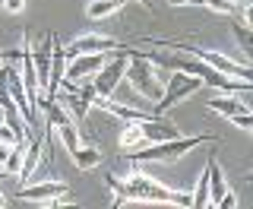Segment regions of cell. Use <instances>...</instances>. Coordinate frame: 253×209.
<instances>
[{"label":"cell","instance_id":"1","mask_svg":"<svg viewBox=\"0 0 253 209\" xmlns=\"http://www.w3.org/2000/svg\"><path fill=\"white\" fill-rule=\"evenodd\" d=\"M215 140L212 133H196V136H174V140H165V143H142L139 149H133L126 158H133L136 165H146V162H177V158L190 156L200 143H209Z\"/></svg>","mask_w":253,"mask_h":209},{"label":"cell","instance_id":"2","mask_svg":"<svg viewBox=\"0 0 253 209\" xmlns=\"http://www.w3.org/2000/svg\"><path fill=\"white\" fill-rule=\"evenodd\" d=\"M200 89H203V79L200 76L177 70V73L168 79V86H162V95H158V102H155V114H168V111H174L184 99L196 95Z\"/></svg>","mask_w":253,"mask_h":209},{"label":"cell","instance_id":"3","mask_svg":"<svg viewBox=\"0 0 253 209\" xmlns=\"http://www.w3.org/2000/svg\"><path fill=\"white\" fill-rule=\"evenodd\" d=\"M111 54H114V57L105 60L92 76V89H95V95H101V99H111L114 89L124 83V70H126V60H130V51H124L121 45H117Z\"/></svg>","mask_w":253,"mask_h":209},{"label":"cell","instance_id":"4","mask_svg":"<svg viewBox=\"0 0 253 209\" xmlns=\"http://www.w3.org/2000/svg\"><path fill=\"white\" fill-rule=\"evenodd\" d=\"M184 51L190 54V57H196V60L209 63L212 70H218V73H225V76L253 79V73H250L247 63H244V60H234L231 54H225V51H215V48H203V51H196V48H184Z\"/></svg>","mask_w":253,"mask_h":209},{"label":"cell","instance_id":"5","mask_svg":"<svg viewBox=\"0 0 253 209\" xmlns=\"http://www.w3.org/2000/svg\"><path fill=\"white\" fill-rule=\"evenodd\" d=\"M108 60V54L95 51V54H70L67 57V70H63V79H73V83H83V79H92L95 70Z\"/></svg>","mask_w":253,"mask_h":209},{"label":"cell","instance_id":"6","mask_svg":"<svg viewBox=\"0 0 253 209\" xmlns=\"http://www.w3.org/2000/svg\"><path fill=\"white\" fill-rule=\"evenodd\" d=\"M114 48H117L114 35H98V32H83V35H76L73 42H70V51H67V57H70V54H95V51H101V54H111Z\"/></svg>","mask_w":253,"mask_h":209},{"label":"cell","instance_id":"7","mask_svg":"<svg viewBox=\"0 0 253 209\" xmlns=\"http://www.w3.org/2000/svg\"><path fill=\"white\" fill-rule=\"evenodd\" d=\"M67 184L63 181H26L19 190L22 200H29V203H44V200L57 197V194H67Z\"/></svg>","mask_w":253,"mask_h":209},{"label":"cell","instance_id":"8","mask_svg":"<svg viewBox=\"0 0 253 209\" xmlns=\"http://www.w3.org/2000/svg\"><path fill=\"white\" fill-rule=\"evenodd\" d=\"M42 158H44V140H26V156H22V168H19V174H16V181L26 184V181L35 178Z\"/></svg>","mask_w":253,"mask_h":209},{"label":"cell","instance_id":"9","mask_svg":"<svg viewBox=\"0 0 253 209\" xmlns=\"http://www.w3.org/2000/svg\"><path fill=\"white\" fill-rule=\"evenodd\" d=\"M63 70H67V48H63L60 42H54V48H51V73H47V86H44L51 95H57Z\"/></svg>","mask_w":253,"mask_h":209},{"label":"cell","instance_id":"10","mask_svg":"<svg viewBox=\"0 0 253 209\" xmlns=\"http://www.w3.org/2000/svg\"><path fill=\"white\" fill-rule=\"evenodd\" d=\"M206 108H209V111H215V114L218 117H231V114H237V111H244V108H247V104H244L241 99H237V95H231V92H228V95H209V99H206Z\"/></svg>","mask_w":253,"mask_h":209},{"label":"cell","instance_id":"11","mask_svg":"<svg viewBox=\"0 0 253 209\" xmlns=\"http://www.w3.org/2000/svg\"><path fill=\"white\" fill-rule=\"evenodd\" d=\"M70 158H73V165L79 168V171H92V168L101 165V152L95 146H85V143H79V146L70 152Z\"/></svg>","mask_w":253,"mask_h":209},{"label":"cell","instance_id":"12","mask_svg":"<svg viewBox=\"0 0 253 209\" xmlns=\"http://www.w3.org/2000/svg\"><path fill=\"white\" fill-rule=\"evenodd\" d=\"M126 6V0H89L85 3V16L89 19H108V16L121 13Z\"/></svg>","mask_w":253,"mask_h":209},{"label":"cell","instance_id":"13","mask_svg":"<svg viewBox=\"0 0 253 209\" xmlns=\"http://www.w3.org/2000/svg\"><path fill=\"white\" fill-rule=\"evenodd\" d=\"M206 171H209V206H215L218 197L228 190V184H225V174H221V168H218L215 158H209V162H206Z\"/></svg>","mask_w":253,"mask_h":209},{"label":"cell","instance_id":"14","mask_svg":"<svg viewBox=\"0 0 253 209\" xmlns=\"http://www.w3.org/2000/svg\"><path fill=\"white\" fill-rule=\"evenodd\" d=\"M54 136L60 140V146L67 149V152H73L79 143H83V136H79V127L73 124V120H63V124L54 127Z\"/></svg>","mask_w":253,"mask_h":209},{"label":"cell","instance_id":"15","mask_svg":"<svg viewBox=\"0 0 253 209\" xmlns=\"http://www.w3.org/2000/svg\"><path fill=\"white\" fill-rule=\"evenodd\" d=\"M142 130H139V124H126L124 130H121V136H117V146H121V152L124 156H130L133 149H139L142 146Z\"/></svg>","mask_w":253,"mask_h":209},{"label":"cell","instance_id":"16","mask_svg":"<svg viewBox=\"0 0 253 209\" xmlns=\"http://www.w3.org/2000/svg\"><path fill=\"white\" fill-rule=\"evenodd\" d=\"M22 156H26V140H19V143H13V146H10V156H6V162H3L6 178H16V174H19Z\"/></svg>","mask_w":253,"mask_h":209},{"label":"cell","instance_id":"17","mask_svg":"<svg viewBox=\"0 0 253 209\" xmlns=\"http://www.w3.org/2000/svg\"><path fill=\"white\" fill-rule=\"evenodd\" d=\"M231 29H234V38H237V45H241V51L250 54L253 51V32H250V26H247V22H241V19H234Z\"/></svg>","mask_w":253,"mask_h":209},{"label":"cell","instance_id":"18","mask_svg":"<svg viewBox=\"0 0 253 209\" xmlns=\"http://www.w3.org/2000/svg\"><path fill=\"white\" fill-rule=\"evenodd\" d=\"M200 6H206L212 13H225V16L234 13V0H200Z\"/></svg>","mask_w":253,"mask_h":209},{"label":"cell","instance_id":"19","mask_svg":"<svg viewBox=\"0 0 253 209\" xmlns=\"http://www.w3.org/2000/svg\"><path fill=\"white\" fill-rule=\"evenodd\" d=\"M19 140H22V136L16 133L10 124H6V120H3V111H0V143H3V146H13V143H19Z\"/></svg>","mask_w":253,"mask_h":209},{"label":"cell","instance_id":"20","mask_svg":"<svg viewBox=\"0 0 253 209\" xmlns=\"http://www.w3.org/2000/svg\"><path fill=\"white\" fill-rule=\"evenodd\" d=\"M234 127H241V130H253V111L250 108H244V111H237V114L228 117Z\"/></svg>","mask_w":253,"mask_h":209},{"label":"cell","instance_id":"21","mask_svg":"<svg viewBox=\"0 0 253 209\" xmlns=\"http://www.w3.org/2000/svg\"><path fill=\"white\" fill-rule=\"evenodd\" d=\"M0 6H3V13L19 16L22 10H26V0H0Z\"/></svg>","mask_w":253,"mask_h":209},{"label":"cell","instance_id":"22","mask_svg":"<svg viewBox=\"0 0 253 209\" xmlns=\"http://www.w3.org/2000/svg\"><path fill=\"white\" fill-rule=\"evenodd\" d=\"M215 206H218V209H234V206H237V194H234L231 187H228L225 194L218 197V203H215Z\"/></svg>","mask_w":253,"mask_h":209},{"label":"cell","instance_id":"23","mask_svg":"<svg viewBox=\"0 0 253 209\" xmlns=\"http://www.w3.org/2000/svg\"><path fill=\"white\" fill-rule=\"evenodd\" d=\"M168 6H174V10L177 6H200V0H168Z\"/></svg>","mask_w":253,"mask_h":209},{"label":"cell","instance_id":"24","mask_svg":"<svg viewBox=\"0 0 253 209\" xmlns=\"http://www.w3.org/2000/svg\"><path fill=\"white\" fill-rule=\"evenodd\" d=\"M6 156H10V146H3V143H0V165L6 162Z\"/></svg>","mask_w":253,"mask_h":209},{"label":"cell","instance_id":"25","mask_svg":"<svg viewBox=\"0 0 253 209\" xmlns=\"http://www.w3.org/2000/svg\"><path fill=\"white\" fill-rule=\"evenodd\" d=\"M136 3H142L146 10H152V0H136Z\"/></svg>","mask_w":253,"mask_h":209},{"label":"cell","instance_id":"26","mask_svg":"<svg viewBox=\"0 0 253 209\" xmlns=\"http://www.w3.org/2000/svg\"><path fill=\"white\" fill-rule=\"evenodd\" d=\"M6 206V197H3V190H0V209H3Z\"/></svg>","mask_w":253,"mask_h":209}]
</instances>
